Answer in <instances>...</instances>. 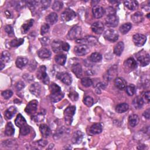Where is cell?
<instances>
[{
	"label": "cell",
	"instance_id": "obj_47",
	"mask_svg": "<svg viewBox=\"0 0 150 150\" xmlns=\"http://www.w3.org/2000/svg\"><path fill=\"white\" fill-rule=\"evenodd\" d=\"M105 88V84L103 83H98L95 86V91L97 94H100L101 91Z\"/></svg>",
	"mask_w": 150,
	"mask_h": 150
},
{
	"label": "cell",
	"instance_id": "obj_46",
	"mask_svg": "<svg viewBox=\"0 0 150 150\" xmlns=\"http://www.w3.org/2000/svg\"><path fill=\"white\" fill-rule=\"evenodd\" d=\"M81 83L83 86H84L86 87H90L93 84V81L90 79H89L88 77H84V78L81 79Z\"/></svg>",
	"mask_w": 150,
	"mask_h": 150
},
{
	"label": "cell",
	"instance_id": "obj_48",
	"mask_svg": "<svg viewBox=\"0 0 150 150\" xmlns=\"http://www.w3.org/2000/svg\"><path fill=\"white\" fill-rule=\"evenodd\" d=\"M83 103L87 107H91L93 105L94 101H93V99L91 97L87 96L84 98Z\"/></svg>",
	"mask_w": 150,
	"mask_h": 150
},
{
	"label": "cell",
	"instance_id": "obj_35",
	"mask_svg": "<svg viewBox=\"0 0 150 150\" xmlns=\"http://www.w3.org/2000/svg\"><path fill=\"white\" fill-rule=\"evenodd\" d=\"M64 96V94L62 91L57 93L54 94H50V98L51 101L53 103H57L59 101H60Z\"/></svg>",
	"mask_w": 150,
	"mask_h": 150
},
{
	"label": "cell",
	"instance_id": "obj_49",
	"mask_svg": "<svg viewBox=\"0 0 150 150\" xmlns=\"http://www.w3.org/2000/svg\"><path fill=\"white\" fill-rule=\"evenodd\" d=\"M65 132H66V128H64L63 127L59 128L55 133V134L54 135V139H57L59 138H60L61 137V135H62L63 134H64Z\"/></svg>",
	"mask_w": 150,
	"mask_h": 150
},
{
	"label": "cell",
	"instance_id": "obj_59",
	"mask_svg": "<svg viewBox=\"0 0 150 150\" xmlns=\"http://www.w3.org/2000/svg\"><path fill=\"white\" fill-rule=\"evenodd\" d=\"M62 50L63 51H68L70 49V45L64 42H62Z\"/></svg>",
	"mask_w": 150,
	"mask_h": 150
},
{
	"label": "cell",
	"instance_id": "obj_60",
	"mask_svg": "<svg viewBox=\"0 0 150 150\" xmlns=\"http://www.w3.org/2000/svg\"><path fill=\"white\" fill-rule=\"evenodd\" d=\"M144 97L145 98V100L147 101L148 103H149L150 101V92L149 91H147L144 93Z\"/></svg>",
	"mask_w": 150,
	"mask_h": 150
},
{
	"label": "cell",
	"instance_id": "obj_33",
	"mask_svg": "<svg viewBox=\"0 0 150 150\" xmlns=\"http://www.w3.org/2000/svg\"><path fill=\"white\" fill-rule=\"evenodd\" d=\"M143 15L140 12H137L131 15L132 21L136 23L141 22L143 21Z\"/></svg>",
	"mask_w": 150,
	"mask_h": 150
},
{
	"label": "cell",
	"instance_id": "obj_29",
	"mask_svg": "<svg viewBox=\"0 0 150 150\" xmlns=\"http://www.w3.org/2000/svg\"><path fill=\"white\" fill-rule=\"evenodd\" d=\"M124 4L128 9L131 11L135 10L138 7V3L136 1H125Z\"/></svg>",
	"mask_w": 150,
	"mask_h": 150
},
{
	"label": "cell",
	"instance_id": "obj_41",
	"mask_svg": "<svg viewBox=\"0 0 150 150\" xmlns=\"http://www.w3.org/2000/svg\"><path fill=\"white\" fill-rule=\"evenodd\" d=\"M24 42V39L22 38L14 39L10 42V46L13 47H16L21 45Z\"/></svg>",
	"mask_w": 150,
	"mask_h": 150
},
{
	"label": "cell",
	"instance_id": "obj_18",
	"mask_svg": "<svg viewBox=\"0 0 150 150\" xmlns=\"http://www.w3.org/2000/svg\"><path fill=\"white\" fill-rule=\"evenodd\" d=\"M41 86L39 83L35 82L32 84L29 87V91L30 93L35 96H39L41 93Z\"/></svg>",
	"mask_w": 150,
	"mask_h": 150
},
{
	"label": "cell",
	"instance_id": "obj_21",
	"mask_svg": "<svg viewBox=\"0 0 150 150\" xmlns=\"http://www.w3.org/2000/svg\"><path fill=\"white\" fill-rule=\"evenodd\" d=\"M33 22L34 20L33 19H30L25 21L21 26V32L24 34L26 33L30 29V28L33 26Z\"/></svg>",
	"mask_w": 150,
	"mask_h": 150
},
{
	"label": "cell",
	"instance_id": "obj_28",
	"mask_svg": "<svg viewBox=\"0 0 150 150\" xmlns=\"http://www.w3.org/2000/svg\"><path fill=\"white\" fill-rule=\"evenodd\" d=\"M124 48V44L122 42L117 43L114 47V53L117 56H120L123 52Z\"/></svg>",
	"mask_w": 150,
	"mask_h": 150
},
{
	"label": "cell",
	"instance_id": "obj_10",
	"mask_svg": "<svg viewBox=\"0 0 150 150\" xmlns=\"http://www.w3.org/2000/svg\"><path fill=\"white\" fill-rule=\"evenodd\" d=\"M133 42L135 46L141 47L143 46L146 40V37L142 34H135L132 37Z\"/></svg>",
	"mask_w": 150,
	"mask_h": 150
},
{
	"label": "cell",
	"instance_id": "obj_34",
	"mask_svg": "<svg viewBox=\"0 0 150 150\" xmlns=\"http://www.w3.org/2000/svg\"><path fill=\"white\" fill-rule=\"evenodd\" d=\"M15 128L11 122H8L5 129V134L7 136H11L14 134Z\"/></svg>",
	"mask_w": 150,
	"mask_h": 150
},
{
	"label": "cell",
	"instance_id": "obj_12",
	"mask_svg": "<svg viewBox=\"0 0 150 150\" xmlns=\"http://www.w3.org/2000/svg\"><path fill=\"white\" fill-rule=\"evenodd\" d=\"M90 51L88 46L86 45H80L76 46L74 48V52L77 56H84L87 54Z\"/></svg>",
	"mask_w": 150,
	"mask_h": 150
},
{
	"label": "cell",
	"instance_id": "obj_25",
	"mask_svg": "<svg viewBox=\"0 0 150 150\" xmlns=\"http://www.w3.org/2000/svg\"><path fill=\"white\" fill-rule=\"evenodd\" d=\"M62 41L59 40H54L52 42V49L53 51L55 53H59L62 51Z\"/></svg>",
	"mask_w": 150,
	"mask_h": 150
},
{
	"label": "cell",
	"instance_id": "obj_3",
	"mask_svg": "<svg viewBox=\"0 0 150 150\" xmlns=\"http://www.w3.org/2000/svg\"><path fill=\"white\" fill-rule=\"evenodd\" d=\"M36 76L45 84H48L49 83V77L46 73V67L45 66L42 65L38 68L36 72Z\"/></svg>",
	"mask_w": 150,
	"mask_h": 150
},
{
	"label": "cell",
	"instance_id": "obj_38",
	"mask_svg": "<svg viewBox=\"0 0 150 150\" xmlns=\"http://www.w3.org/2000/svg\"><path fill=\"white\" fill-rule=\"evenodd\" d=\"M54 60L59 65H64L66 61V56L64 54H59L55 56Z\"/></svg>",
	"mask_w": 150,
	"mask_h": 150
},
{
	"label": "cell",
	"instance_id": "obj_15",
	"mask_svg": "<svg viewBox=\"0 0 150 150\" xmlns=\"http://www.w3.org/2000/svg\"><path fill=\"white\" fill-rule=\"evenodd\" d=\"M105 23L108 27H115L118 23V18L116 15H108L105 19Z\"/></svg>",
	"mask_w": 150,
	"mask_h": 150
},
{
	"label": "cell",
	"instance_id": "obj_40",
	"mask_svg": "<svg viewBox=\"0 0 150 150\" xmlns=\"http://www.w3.org/2000/svg\"><path fill=\"white\" fill-rule=\"evenodd\" d=\"M132 28V25L130 23H125L122 24L120 27V32L124 35L126 34Z\"/></svg>",
	"mask_w": 150,
	"mask_h": 150
},
{
	"label": "cell",
	"instance_id": "obj_22",
	"mask_svg": "<svg viewBox=\"0 0 150 150\" xmlns=\"http://www.w3.org/2000/svg\"><path fill=\"white\" fill-rule=\"evenodd\" d=\"M114 84L117 88L120 90H124L127 86V83L125 80L121 77H117L114 80Z\"/></svg>",
	"mask_w": 150,
	"mask_h": 150
},
{
	"label": "cell",
	"instance_id": "obj_50",
	"mask_svg": "<svg viewBox=\"0 0 150 150\" xmlns=\"http://www.w3.org/2000/svg\"><path fill=\"white\" fill-rule=\"evenodd\" d=\"M2 97L5 98V99H9V98H11L13 94V93L11 90H5L3 91L1 93Z\"/></svg>",
	"mask_w": 150,
	"mask_h": 150
},
{
	"label": "cell",
	"instance_id": "obj_43",
	"mask_svg": "<svg viewBox=\"0 0 150 150\" xmlns=\"http://www.w3.org/2000/svg\"><path fill=\"white\" fill-rule=\"evenodd\" d=\"M10 59H11L10 54L6 51L2 52L1 57V62H2L3 63H5L9 62Z\"/></svg>",
	"mask_w": 150,
	"mask_h": 150
},
{
	"label": "cell",
	"instance_id": "obj_37",
	"mask_svg": "<svg viewBox=\"0 0 150 150\" xmlns=\"http://www.w3.org/2000/svg\"><path fill=\"white\" fill-rule=\"evenodd\" d=\"M129 108V105L128 104L124 103H121L116 106L115 108V111L118 113H123L125 111H127Z\"/></svg>",
	"mask_w": 150,
	"mask_h": 150
},
{
	"label": "cell",
	"instance_id": "obj_44",
	"mask_svg": "<svg viewBox=\"0 0 150 150\" xmlns=\"http://www.w3.org/2000/svg\"><path fill=\"white\" fill-rule=\"evenodd\" d=\"M125 91H126L127 94L128 96H133L134 94V93H135V86L134 84H130V85L126 86Z\"/></svg>",
	"mask_w": 150,
	"mask_h": 150
},
{
	"label": "cell",
	"instance_id": "obj_7",
	"mask_svg": "<svg viewBox=\"0 0 150 150\" xmlns=\"http://www.w3.org/2000/svg\"><path fill=\"white\" fill-rule=\"evenodd\" d=\"M137 67V63L133 57H129L124 63V68L125 72H130Z\"/></svg>",
	"mask_w": 150,
	"mask_h": 150
},
{
	"label": "cell",
	"instance_id": "obj_8",
	"mask_svg": "<svg viewBox=\"0 0 150 150\" xmlns=\"http://www.w3.org/2000/svg\"><path fill=\"white\" fill-rule=\"evenodd\" d=\"M76 16V13L73 10L67 8L61 14V19L63 22H68L74 19Z\"/></svg>",
	"mask_w": 150,
	"mask_h": 150
},
{
	"label": "cell",
	"instance_id": "obj_63",
	"mask_svg": "<svg viewBox=\"0 0 150 150\" xmlns=\"http://www.w3.org/2000/svg\"><path fill=\"white\" fill-rule=\"evenodd\" d=\"M5 15H6L8 18H10V17H11V13H10L9 11H5Z\"/></svg>",
	"mask_w": 150,
	"mask_h": 150
},
{
	"label": "cell",
	"instance_id": "obj_62",
	"mask_svg": "<svg viewBox=\"0 0 150 150\" xmlns=\"http://www.w3.org/2000/svg\"><path fill=\"white\" fill-rule=\"evenodd\" d=\"M38 144L40 146H42V147H44L47 144V141H45V140H39L38 142H37Z\"/></svg>",
	"mask_w": 150,
	"mask_h": 150
},
{
	"label": "cell",
	"instance_id": "obj_6",
	"mask_svg": "<svg viewBox=\"0 0 150 150\" xmlns=\"http://www.w3.org/2000/svg\"><path fill=\"white\" fill-rule=\"evenodd\" d=\"M103 36L106 40L108 41L116 42L118 39L119 35L118 32L115 30L110 29L106 30L104 32Z\"/></svg>",
	"mask_w": 150,
	"mask_h": 150
},
{
	"label": "cell",
	"instance_id": "obj_53",
	"mask_svg": "<svg viewBox=\"0 0 150 150\" xmlns=\"http://www.w3.org/2000/svg\"><path fill=\"white\" fill-rule=\"evenodd\" d=\"M69 97L70 98V99L72 101H77L79 98V94L76 91H71L69 94Z\"/></svg>",
	"mask_w": 150,
	"mask_h": 150
},
{
	"label": "cell",
	"instance_id": "obj_17",
	"mask_svg": "<svg viewBox=\"0 0 150 150\" xmlns=\"http://www.w3.org/2000/svg\"><path fill=\"white\" fill-rule=\"evenodd\" d=\"M93 32L97 34H101L104 30V25L100 21H97L93 23L91 26Z\"/></svg>",
	"mask_w": 150,
	"mask_h": 150
},
{
	"label": "cell",
	"instance_id": "obj_9",
	"mask_svg": "<svg viewBox=\"0 0 150 150\" xmlns=\"http://www.w3.org/2000/svg\"><path fill=\"white\" fill-rule=\"evenodd\" d=\"M56 78L66 85H70L72 82L71 76L67 72H59L56 74Z\"/></svg>",
	"mask_w": 150,
	"mask_h": 150
},
{
	"label": "cell",
	"instance_id": "obj_56",
	"mask_svg": "<svg viewBox=\"0 0 150 150\" xmlns=\"http://www.w3.org/2000/svg\"><path fill=\"white\" fill-rule=\"evenodd\" d=\"M39 40L41 42V44L43 46L48 45L50 42V40L47 37H43V38H40Z\"/></svg>",
	"mask_w": 150,
	"mask_h": 150
},
{
	"label": "cell",
	"instance_id": "obj_26",
	"mask_svg": "<svg viewBox=\"0 0 150 150\" xmlns=\"http://www.w3.org/2000/svg\"><path fill=\"white\" fill-rule=\"evenodd\" d=\"M71 70L77 77H81L83 74L81 66L79 63H75L71 66Z\"/></svg>",
	"mask_w": 150,
	"mask_h": 150
},
{
	"label": "cell",
	"instance_id": "obj_31",
	"mask_svg": "<svg viewBox=\"0 0 150 150\" xmlns=\"http://www.w3.org/2000/svg\"><path fill=\"white\" fill-rule=\"evenodd\" d=\"M58 20V16L55 12H52L46 17V21L51 25L54 24Z\"/></svg>",
	"mask_w": 150,
	"mask_h": 150
},
{
	"label": "cell",
	"instance_id": "obj_13",
	"mask_svg": "<svg viewBox=\"0 0 150 150\" xmlns=\"http://www.w3.org/2000/svg\"><path fill=\"white\" fill-rule=\"evenodd\" d=\"M38 101L36 100H33L30 101L28 104L26 105L25 111L28 114H32L34 112H36L38 107Z\"/></svg>",
	"mask_w": 150,
	"mask_h": 150
},
{
	"label": "cell",
	"instance_id": "obj_39",
	"mask_svg": "<svg viewBox=\"0 0 150 150\" xmlns=\"http://www.w3.org/2000/svg\"><path fill=\"white\" fill-rule=\"evenodd\" d=\"M89 60L90 61L96 63V62H99L102 59V56L100 53L98 52H94L89 57Z\"/></svg>",
	"mask_w": 150,
	"mask_h": 150
},
{
	"label": "cell",
	"instance_id": "obj_14",
	"mask_svg": "<svg viewBox=\"0 0 150 150\" xmlns=\"http://www.w3.org/2000/svg\"><path fill=\"white\" fill-rule=\"evenodd\" d=\"M118 67L116 65H114L110 68V69L107 71V73L104 75V78L106 80L110 81L114 79L118 72Z\"/></svg>",
	"mask_w": 150,
	"mask_h": 150
},
{
	"label": "cell",
	"instance_id": "obj_36",
	"mask_svg": "<svg viewBox=\"0 0 150 150\" xmlns=\"http://www.w3.org/2000/svg\"><path fill=\"white\" fill-rule=\"evenodd\" d=\"M128 122L131 127H135L139 122V117L137 114H132L129 117Z\"/></svg>",
	"mask_w": 150,
	"mask_h": 150
},
{
	"label": "cell",
	"instance_id": "obj_11",
	"mask_svg": "<svg viewBox=\"0 0 150 150\" xmlns=\"http://www.w3.org/2000/svg\"><path fill=\"white\" fill-rule=\"evenodd\" d=\"M76 42L81 45L89 44V45H96L98 42V40L96 37L90 36H86L84 38L78 39L76 40Z\"/></svg>",
	"mask_w": 150,
	"mask_h": 150
},
{
	"label": "cell",
	"instance_id": "obj_55",
	"mask_svg": "<svg viewBox=\"0 0 150 150\" xmlns=\"http://www.w3.org/2000/svg\"><path fill=\"white\" fill-rule=\"evenodd\" d=\"M43 115L42 113H39L38 114L33 116V120L35 122H39L43 120Z\"/></svg>",
	"mask_w": 150,
	"mask_h": 150
},
{
	"label": "cell",
	"instance_id": "obj_54",
	"mask_svg": "<svg viewBox=\"0 0 150 150\" xmlns=\"http://www.w3.org/2000/svg\"><path fill=\"white\" fill-rule=\"evenodd\" d=\"M105 13H107V16L111 15H115V10L112 7H108L105 10Z\"/></svg>",
	"mask_w": 150,
	"mask_h": 150
},
{
	"label": "cell",
	"instance_id": "obj_52",
	"mask_svg": "<svg viewBox=\"0 0 150 150\" xmlns=\"http://www.w3.org/2000/svg\"><path fill=\"white\" fill-rule=\"evenodd\" d=\"M5 31L7 33V34L9 36H13L14 35V31L13 28L11 25H6L4 28Z\"/></svg>",
	"mask_w": 150,
	"mask_h": 150
},
{
	"label": "cell",
	"instance_id": "obj_27",
	"mask_svg": "<svg viewBox=\"0 0 150 150\" xmlns=\"http://www.w3.org/2000/svg\"><path fill=\"white\" fill-rule=\"evenodd\" d=\"M132 105L136 109H140L144 105V100L141 96H137L132 101Z\"/></svg>",
	"mask_w": 150,
	"mask_h": 150
},
{
	"label": "cell",
	"instance_id": "obj_5",
	"mask_svg": "<svg viewBox=\"0 0 150 150\" xmlns=\"http://www.w3.org/2000/svg\"><path fill=\"white\" fill-rule=\"evenodd\" d=\"M81 35V28L79 26H74L71 28V29L69 31L68 34L67 35V38L69 40H74L78 39L79 37Z\"/></svg>",
	"mask_w": 150,
	"mask_h": 150
},
{
	"label": "cell",
	"instance_id": "obj_42",
	"mask_svg": "<svg viewBox=\"0 0 150 150\" xmlns=\"http://www.w3.org/2000/svg\"><path fill=\"white\" fill-rule=\"evenodd\" d=\"M49 89H50V94L57 93L62 91L60 87H59L57 84H56L54 83H52L51 84H50Z\"/></svg>",
	"mask_w": 150,
	"mask_h": 150
},
{
	"label": "cell",
	"instance_id": "obj_20",
	"mask_svg": "<svg viewBox=\"0 0 150 150\" xmlns=\"http://www.w3.org/2000/svg\"><path fill=\"white\" fill-rule=\"evenodd\" d=\"M103 130V126L102 124L100 123H96L92 125L89 129L90 132L93 134H98L101 132Z\"/></svg>",
	"mask_w": 150,
	"mask_h": 150
},
{
	"label": "cell",
	"instance_id": "obj_2",
	"mask_svg": "<svg viewBox=\"0 0 150 150\" xmlns=\"http://www.w3.org/2000/svg\"><path fill=\"white\" fill-rule=\"evenodd\" d=\"M136 58L141 66H146L149 63V54L145 50H142L135 54Z\"/></svg>",
	"mask_w": 150,
	"mask_h": 150
},
{
	"label": "cell",
	"instance_id": "obj_64",
	"mask_svg": "<svg viewBox=\"0 0 150 150\" xmlns=\"http://www.w3.org/2000/svg\"><path fill=\"white\" fill-rule=\"evenodd\" d=\"M5 67V63L2 62H1V70H2L3 68Z\"/></svg>",
	"mask_w": 150,
	"mask_h": 150
},
{
	"label": "cell",
	"instance_id": "obj_57",
	"mask_svg": "<svg viewBox=\"0 0 150 150\" xmlns=\"http://www.w3.org/2000/svg\"><path fill=\"white\" fill-rule=\"evenodd\" d=\"M50 1H40L41 5H42V8L44 9H46V8H47L49 5H50Z\"/></svg>",
	"mask_w": 150,
	"mask_h": 150
},
{
	"label": "cell",
	"instance_id": "obj_51",
	"mask_svg": "<svg viewBox=\"0 0 150 150\" xmlns=\"http://www.w3.org/2000/svg\"><path fill=\"white\" fill-rule=\"evenodd\" d=\"M49 25L48 23H44L42 25L41 29H40V34L42 35H44L47 32H48L49 30Z\"/></svg>",
	"mask_w": 150,
	"mask_h": 150
},
{
	"label": "cell",
	"instance_id": "obj_32",
	"mask_svg": "<svg viewBox=\"0 0 150 150\" xmlns=\"http://www.w3.org/2000/svg\"><path fill=\"white\" fill-rule=\"evenodd\" d=\"M16 112V108L15 107H11L9 108H8L4 113V115L5 117L6 118V119L8 120H10L11 119L13 116L15 115V114Z\"/></svg>",
	"mask_w": 150,
	"mask_h": 150
},
{
	"label": "cell",
	"instance_id": "obj_24",
	"mask_svg": "<svg viewBox=\"0 0 150 150\" xmlns=\"http://www.w3.org/2000/svg\"><path fill=\"white\" fill-rule=\"evenodd\" d=\"M39 130L43 138H47L50 134V129L46 124H40L39 126Z\"/></svg>",
	"mask_w": 150,
	"mask_h": 150
},
{
	"label": "cell",
	"instance_id": "obj_30",
	"mask_svg": "<svg viewBox=\"0 0 150 150\" xmlns=\"http://www.w3.org/2000/svg\"><path fill=\"white\" fill-rule=\"evenodd\" d=\"M28 63V59L25 57H18L16 60V66L18 68H22L27 64Z\"/></svg>",
	"mask_w": 150,
	"mask_h": 150
},
{
	"label": "cell",
	"instance_id": "obj_19",
	"mask_svg": "<svg viewBox=\"0 0 150 150\" xmlns=\"http://www.w3.org/2000/svg\"><path fill=\"white\" fill-rule=\"evenodd\" d=\"M83 138V134L81 131H75L72 137V142L75 144H79L81 142Z\"/></svg>",
	"mask_w": 150,
	"mask_h": 150
},
{
	"label": "cell",
	"instance_id": "obj_61",
	"mask_svg": "<svg viewBox=\"0 0 150 150\" xmlns=\"http://www.w3.org/2000/svg\"><path fill=\"white\" fill-rule=\"evenodd\" d=\"M143 116L146 119H149V117H150V110H149V108H148L147 110H146L144 112Z\"/></svg>",
	"mask_w": 150,
	"mask_h": 150
},
{
	"label": "cell",
	"instance_id": "obj_58",
	"mask_svg": "<svg viewBox=\"0 0 150 150\" xmlns=\"http://www.w3.org/2000/svg\"><path fill=\"white\" fill-rule=\"evenodd\" d=\"M25 87V84L23 81H19L16 84V88L18 90H21Z\"/></svg>",
	"mask_w": 150,
	"mask_h": 150
},
{
	"label": "cell",
	"instance_id": "obj_1",
	"mask_svg": "<svg viewBox=\"0 0 150 150\" xmlns=\"http://www.w3.org/2000/svg\"><path fill=\"white\" fill-rule=\"evenodd\" d=\"M15 125L20 128V133L22 135H26L30 132L29 126L27 124L25 118L21 114L17 115L15 120Z\"/></svg>",
	"mask_w": 150,
	"mask_h": 150
},
{
	"label": "cell",
	"instance_id": "obj_4",
	"mask_svg": "<svg viewBox=\"0 0 150 150\" xmlns=\"http://www.w3.org/2000/svg\"><path fill=\"white\" fill-rule=\"evenodd\" d=\"M76 107L74 105L69 106L64 111V121L67 125H70L73 120V117L75 114Z\"/></svg>",
	"mask_w": 150,
	"mask_h": 150
},
{
	"label": "cell",
	"instance_id": "obj_16",
	"mask_svg": "<svg viewBox=\"0 0 150 150\" xmlns=\"http://www.w3.org/2000/svg\"><path fill=\"white\" fill-rule=\"evenodd\" d=\"M92 12L94 18L98 19L101 18L105 13V9L101 6L94 5V6L93 8Z\"/></svg>",
	"mask_w": 150,
	"mask_h": 150
},
{
	"label": "cell",
	"instance_id": "obj_45",
	"mask_svg": "<svg viewBox=\"0 0 150 150\" xmlns=\"http://www.w3.org/2000/svg\"><path fill=\"white\" fill-rule=\"evenodd\" d=\"M63 7V3L59 1H55L52 5V9L55 11H59Z\"/></svg>",
	"mask_w": 150,
	"mask_h": 150
},
{
	"label": "cell",
	"instance_id": "obj_23",
	"mask_svg": "<svg viewBox=\"0 0 150 150\" xmlns=\"http://www.w3.org/2000/svg\"><path fill=\"white\" fill-rule=\"evenodd\" d=\"M38 54L41 59H47L50 57L51 52L48 49L43 47L38 50Z\"/></svg>",
	"mask_w": 150,
	"mask_h": 150
}]
</instances>
